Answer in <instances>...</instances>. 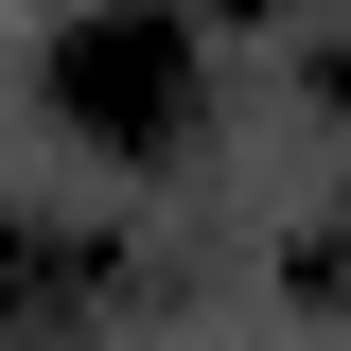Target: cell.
<instances>
[{
  "label": "cell",
  "mask_w": 351,
  "mask_h": 351,
  "mask_svg": "<svg viewBox=\"0 0 351 351\" xmlns=\"http://www.w3.org/2000/svg\"><path fill=\"white\" fill-rule=\"evenodd\" d=\"M53 106H71L106 158H176V141H193V36H176L158 0H106V18L53 36Z\"/></svg>",
  "instance_id": "cell-1"
},
{
  "label": "cell",
  "mask_w": 351,
  "mask_h": 351,
  "mask_svg": "<svg viewBox=\"0 0 351 351\" xmlns=\"http://www.w3.org/2000/svg\"><path fill=\"white\" fill-rule=\"evenodd\" d=\"M228 18H281V0H228Z\"/></svg>",
  "instance_id": "cell-2"
}]
</instances>
